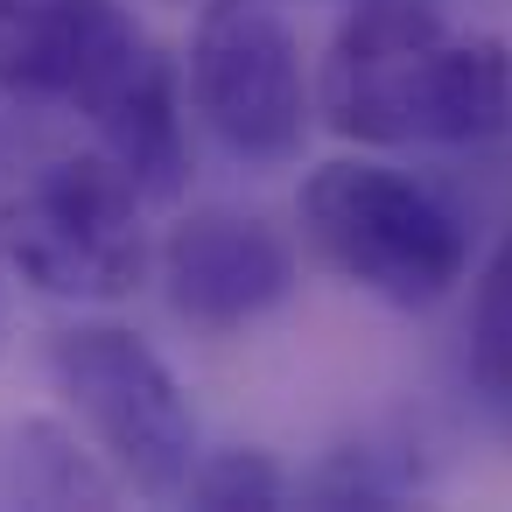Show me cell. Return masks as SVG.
I'll return each instance as SVG.
<instances>
[{"label":"cell","mask_w":512,"mask_h":512,"mask_svg":"<svg viewBox=\"0 0 512 512\" xmlns=\"http://www.w3.org/2000/svg\"><path fill=\"white\" fill-rule=\"evenodd\" d=\"M183 498L204 505V512H274V505L295 498V484H288V470H281L267 449L232 442V449H204V456L190 463Z\"/></svg>","instance_id":"cell-11"},{"label":"cell","mask_w":512,"mask_h":512,"mask_svg":"<svg viewBox=\"0 0 512 512\" xmlns=\"http://www.w3.org/2000/svg\"><path fill=\"white\" fill-rule=\"evenodd\" d=\"M141 211L148 197L99 148L50 162L0 204V260L50 302H127L155 267Z\"/></svg>","instance_id":"cell-5"},{"label":"cell","mask_w":512,"mask_h":512,"mask_svg":"<svg viewBox=\"0 0 512 512\" xmlns=\"http://www.w3.org/2000/svg\"><path fill=\"white\" fill-rule=\"evenodd\" d=\"M0 85L85 113L99 155L148 204L190 190L183 78L120 0H0Z\"/></svg>","instance_id":"cell-2"},{"label":"cell","mask_w":512,"mask_h":512,"mask_svg":"<svg viewBox=\"0 0 512 512\" xmlns=\"http://www.w3.org/2000/svg\"><path fill=\"white\" fill-rule=\"evenodd\" d=\"M316 113L358 148H484L512 134V43L435 0H358L316 64Z\"/></svg>","instance_id":"cell-1"},{"label":"cell","mask_w":512,"mask_h":512,"mask_svg":"<svg viewBox=\"0 0 512 512\" xmlns=\"http://www.w3.org/2000/svg\"><path fill=\"white\" fill-rule=\"evenodd\" d=\"M309 253L386 309H435L470 274V225L421 176L372 155L316 162L295 190Z\"/></svg>","instance_id":"cell-3"},{"label":"cell","mask_w":512,"mask_h":512,"mask_svg":"<svg viewBox=\"0 0 512 512\" xmlns=\"http://www.w3.org/2000/svg\"><path fill=\"white\" fill-rule=\"evenodd\" d=\"M0 337H8V309H0Z\"/></svg>","instance_id":"cell-12"},{"label":"cell","mask_w":512,"mask_h":512,"mask_svg":"<svg viewBox=\"0 0 512 512\" xmlns=\"http://www.w3.org/2000/svg\"><path fill=\"white\" fill-rule=\"evenodd\" d=\"M470 386L484 393L491 414L512 421V232L491 246V260L477 267V288H470Z\"/></svg>","instance_id":"cell-9"},{"label":"cell","mask_w":512,"mask_h":512,"mask_svg":"<svg viewBox=\"0 0 512 512\" xmlns=\"http://www.w3.org/2000/svg\"><path fill=\"white\" fill-rule=\"evenodd\" d=\"M414 491H421V463L400 456L393 442H344L302 477L309 505H407Z\"/></svg>","instance_id":"cell-10"},{"label":"cell","mask_w":512,"mask_h":512,"mask_svg":"<svg viewBox=\"0 0 512 512\" xmlns=\"http://www.w3.org/2000/svg\"><path fill=\"white\" fill-rule=\"evenodd\" d=\"M127 484L113 463L92 449L78 421L57 414H22L0 421V505H113Z\"/></svg>","instance_id":"cell-8"},{"label":"cell","mask_w":512,"mask_h":512,"mask_svg":"<svg viewBox=\"0 0 512 512\" xmlns=\"http://www.w3.org/2000/svg\"><path fill=\"white\" fill-rule=\"evenodd\" d=\"M190 106L211 141L246 169H288L316 127V78L302 36L274 0H204L183 64Z\"/></svg>","instance_id":"cell-6"},{"label":"cell","mask_w":512,"mask_h":512,"mask_svg":"<svg viewBox=\"0 0 512 512\" xmlns=\"http://www.w3.org/2000/svg\"><path fill=\"white\" fill-rule=\"evenodd\" d=\"M50 386L64 393L71 421L113 463V477L141 498H183L197 442V407L169 358L127 323H64L50 330Z\"/></svg>","instance_id":"cell-4"},{"label":"cell","mask_w":512,"mask_h":512,"mask_svg":"<svg viewBox=\"0 0 512 512\" xmlns=\"http://www.w3.org/2000/svg\"><path fill=\"white\" fill-rule=\"evenodd\" d=\"M155 281L169 295V309L190 330H246L260 316H274L302 267L281 225H267L260 211H232V204H197L169 225V239L155 246Z\"/></svg>","instance_id":"cell-7"}]
</instances>
